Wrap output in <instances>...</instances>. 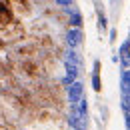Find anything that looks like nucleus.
<instances>
[{"label": "nucleus", "instance_id": "obj_1", "mask_svg": "<svg viewBox=\"0 0 130 130\" xmlns=\"http://www.w3.org/2000/svg\"><path fill=\"white\" fill-rule=\"evenodd\" d=\"M18 72H22L26 78H30V80H38V78H42L44 74H46V70H44V64H42V60L40 58H34V60H20L16 64Z\"/></svg>", "mask_w": 130, "mask_h": 130}, {"label": "nucleus", "instance_id": "obj_2", "mask_svg": "<svg viewBox=\"0 0 130 130\" xmlns=\"http://www.w3.org/2000/svg\"><path fill=\"white\" fill-rule=\"evenodd\" d=\"M94 88L100 90V78H98V74H94Z\"/></svg>", "mask_w": 130, "mask_h": 130}]
</instances>
